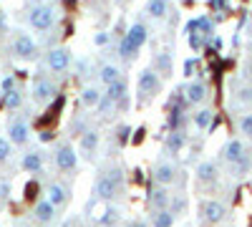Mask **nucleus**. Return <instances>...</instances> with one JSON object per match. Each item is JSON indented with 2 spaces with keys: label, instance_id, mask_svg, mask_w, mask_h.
Masks as SVG:
<instances>
[{
  "label": "nucleus",
  "instance_id": "obj_2",
  "mask_svg": "<svg viewBox=\"0 0 252 227\" xmlns=\"http://www.w3.org/2000/svg\"><path fill=\"white\" fill-rule=\"evenodd\" d=\"M31 96H33L35 104H48L51 98H58V96H61V94H58V84H56L53 78L38 76V78L33 81V91H31Z\"/></svg>",
  "mask_w": 252,
  "mask_h": 227
},
{
  "label": "nucleus",
  "instance_id": "obj_18",
  "mask_svg": "<svg viewBox=\"0 0 252 227\" xmlns=\"http://www.w3.org/2000/svg\"><path fill=\"white\" fill-rule=\"evenodd\" d=\"M20 167H23L28 174H40V172H43V154H40L38 149L26 152L23 154V162H20Z\"/></svg>",
  "mask_w": 252,
  "mask_h": 227
},
{
  "label": "nucleus",
  "instance_id": "obj_22",
  "mask_svg": "<svg viewBox=\"0 0 252 227\" xmlns=\"http://www.w3.org/2000/svg\"><path fill=\"white\" fill-rule=\"evenodd\" d=\"M126 89H129V86H126V81H124V78H119V81H114V84H109V86H106V94H103V96L111 98L114 104H121V101L126 98Z\"/></svg>",
  "mask_w": 252,
  "mask_h": 227
},
{
  "label": "nucleus",
  "instance_id": "obj_3",
  "mask_svg": "<svg viewBox=\"0 0 252 227\" xmlns=\"http://www.w3.org/2000/svg\"><path fill=\"white\" fill-rule=\"evenodd\" d=\"M53 162H56V167L61 169V172H76V167H78V154H76V149L71 147L68 141H63V144H58L56 147V152H53Z\"/></svg>",
  "mask_w": 252,
  "mask_h": 227
},
{
  "label": "nucleus",
  "instance_id": "obj_4",
  "mask_svg": "<svg viewBox=\"0 0 252 227\" xmlns=\"http://www.w3.org/2000/svg\"><path fill=\"white\" fill-rule=\"evenodd\" d=\"M159 91H161V76L154 68H144L139 73V94H141V101L154 98Z\"/></svg>",
  "mask_w": 252,
  "mask_h": 227
},
{
  "label": "nucleus",
  "instance_id": "obj_16",
  "mask_svg": "<svg viewBox=\"0 0 252 227\" xmlns=\"http://www.w3.org/2000/svg\"><path fill=\"white\" fill-rule=\"evenodd\" d=\"M207 86L202 84V81H189V84L184 86V96H187V104L189 106H197V104H204L207 101Z\"/></svg>",
  "mask_w": 252,
  "mask_h": 227
},
{
  "label": "nucleus",
  "instance_id": "obj_45",
  "mask_svg": "<svg viewBox=\"0 0 252 227\" xmlns=\"http://www.w3.org/2000/svg\"><path fill=\"white\" fill-rule=\"evenodd\" d=\"M0 31H3V15H0Z\"/></svg>",
  "mask_w": 252,
  "mask_h": 227
},
{
  "label": "nucleus",
  "instance_id": "obj_41",
  "mask_svg": "<svg viewBox=\"0 0 252 227\" xmlns=\"http://www.w3.org/2000/svg\"><path fill=\"white\" fill-rule=\"evenodd\" d=\"M35 197H38V184H35V182L26 184V199L31 202V199H35Z\"/></svg>",
  "mask_w": 252,
  "mask_h": 227
},
{
  "label": "nucleus",
  "instance_id": "obj_48",
  "mask_svg": "<svg viewBox=\"0 0 252 227\" xmlns=\"http://www.w3.org/2000/svg\"><path fill=\"white\" fill-rule=\"evenodd\" d=\"M98 227H101V225H98Z\"/></svg>",
  "mask_w": 252,
  "mask_h": 227
},
{
  "label": "nucleus",
  "instance_id": "obj_31",
  "mask_svg": "<svg viewBox=\"0 0 252 227\" xmlns=\"http://www.w3.org/2000/svg\"><path fill=\"white\" fill-rule=\"evenodd\" d=\"M3 104H5V109H8V111L20 109V106H23V94H20L18 89H15V91H10V94H5V96H3Z\"/></svg>",
  "mask_w": 252,
  "mask_h": 227
},
{
  "label": "nucleus",
  "instance_id": "obj_21",
  "mask_svg": "<svg viewBox=\"0 0 252 227\" xmlns=\"http://www.w3.org/2000/svg\"><path fill=\"white\" fill-rule=\"evenodd\" d=\"M184 147H187V136H184V131H169V136H166V141H164V152H166V154H172V157H177Z\"/></svg>",
  "mask_w": 252,
  "mask_h": 227
},
{
  "label": "nucleus",
  "instance_id": "obj_28",
  "mask_svg": "<svg viewBox=\"0 0 252 227\" xmlns=\"http://www.w3.org/2000/svg\"><path fill=\"white\" fill-rule=\"evenodd\" d=\"M229 172H232V177H245V174H250V172H252V154L247 152L240 162H235L232 167H229Z\"/></svg>",
  "mask_w": 252,
  "mask_h": 227
},
{
  "label": "nucleus",
  "instance_id": "obj_10",
  "mask_svg": "<svg viewBox=\"0 0 252 227\" xmlns=\"http://www.w3.org/2000/svg\"><path fill=\"white\" fill-rule=\"evenodd\" d=\"M8 139L13 141V147H26L31 139V127L26 119H13L8 121Z\"/></svg>",
  "mask_w": 252,
  "mask_h": 227
},
{
  "label": "nucleus",
  "instance_id": "obj_36",
  "mask_svg": "<svg viewBox=\"0 0 252 227\" xmlns=\"http://www.w3.org/2000/svg\"><path fill=\"white\" fill-rule=\"evenodd\" d=\"M103 174H106V177H111V179L119 184V187H124V169H121V167H109V169L103 172Z\"/></svg>",
  "mask_w": 252,
  "mask_h": 227
},
{
  "label": "nucleus",
  "instance_id": "obj_34",
  "mask_svg": "<svg viewBox=\"0 0 252 227\" xmlns=\"http://www.w3.org/2000/svg\"><path fill=\"white\" fill-rule=\"evenodd\" d=\"M13 154V141L5 139V136H0V164H5Z\"/></svg>",
  "mask_w": 252,
  "mask_h": 227
},
{
  "label": "nucleus",
  "instance_id": "obj_25",
  "mask_svg": "<svg viewBox=\"0 0 252 227\" xmlns=\"http://www.w3.org/2000/svg\"><path fill=\"white\" fill-rule=\"evenodd\" d=\"M174 212L172 210H154L152 212V227H172L174 225Z\"/></svg>",
  "mask_w": 252,
  "mask_h": 227
},
{
  "label": "nucleus",
  "instance_id": "obj_39",
  "mask_svg": "<svg viewBox=\"0 0 252 227\" xmlns=\"http://www.w3.org/2000/svg\"><path fill=\"white\" fill-rule=\"evenodd\" d=\"M197 71V58H187L184 61V76H192Z\"/></svg>",
  "mask_w": 252,
  "mask_h": 227
},
{
  "label": "nucleus",
  "instance_id": "obj_33",
  "mask_svg": "<svg viewBox=\"0 0 252 227\" xmlns=\"http://www.w3.org/2000/svg\"><path fill=\"white\" fill-rule=\"evenodd\" d=\"M237 127H240V134L245 139H252V114H242L240 121H237Z\"/></svg>",
  "mask_w": 252,
  "mask_h": 227
},
{
  "label": "nucleus",
  "instance_id": "obj_5",
  "mask_svg": "<svg viewBox=\"0 0 252 227\" xmlns=\"http://www.w3.org/2000/svg\"><path fill=\"white\" fill-rule=\"evenodd\" d=\"M179 167L174 162H159L157 167H154V172H152V177H154V182L157 184H161V187H169V184H174V182H179Z\"/></svg>",
  "mask_w": 252,
  "mask_h": 227
},
{
  "label": "nucleus",
  "instance_id": "obj_26",
  "mask_svg": "<svg viewBox=\"0 0 252 227\" xmlns=\"http://www.w3.org/2000/svg\"><path fill=\"white\" fill-rule=\"evenodd\" d=\"M98 78L109 86V84H114V81H119V78H121V68H119V66H114V64H103V66L98 68Z\"/></svg>",
  "mask_w": 252,
  "mask_h": 227
},
{
  "label": "nucleus",
  "instance_id": "obj_27",
  "mask_svg": "<svg viewBox=\"0 0 252 227\" xmlns=\"http://www.w3.org/2000/svg\"><path fill=\"white\" fill-rule=\"evenodd\" d=\"M119 220H121V210L109 204V207H103V212H101V217H98V225H101V227H114Z\"/></svg>",
  "mask_w": 252,
  "mask_h": 227
},
{
  "label": "nucleus",
  "instance_id": "obj_17",
  "mask_svg": "<svg viewBox=\"0 0 252 227\" xmlns=\"http://www.w3.org/2000/svg\"><path fill=\"white\" fill-rule=\"evenodd\" d=\"M217 177H220L217 162H212V159L199 162V167H197V182H199V184H215Z\"/></svg>",
  "mask_w": 252,
  "mask_h": 227
},
{
  "label": "nucleus",
  "instance_id": "obj_38",
  "mask_svg": "<svg viewBox=\"0 0 252 227\" xmlns=\"http://www.w3.org/2000/svg\"><path fill=\"white\" fill-rule=\"evenodd\" d=\"M10 190H13V184H10L8 179L0 182V202H5V199L10 197Z\"/></svg>",
  "mask_w": 252,
  "mask_h": 227
},
{
  "label": "nucleus",
  "instance_id": "obj_37",
  "mask_svg": "<svg viewBox=\"0 0 252 227\" xmlns=\"http://www.w3.org/2000/svg\"><path fill=\"white\" fill-rule=\"evenodd\" d=\"M202 43H204V40H202V33H199V31L189 33V48H192V51H199Z\"/></svg>",
  "mask_w": 252,
  "mask_h": 227
},
{
  "label": "nucleus",
  "instance_id": "obj_9",
  "mask_svg": "<svg viewBox=\"0 0 252 227\" xmlns=\"http://www.w3.org/2000/svg\"><path fill=\"white\" fill-rule=\"evenodd\" d=\"M98 144H101V134L96 129H86L81 134V141H78V154L86 162H91L98 152Z\"/></svg>",
  "mask_w": 252,
  "mask_h": 227
},
{
  "label": "nucleus",
  "instance_id": "obj_29",
  "mask_svg": "<svg viewBox=\"0 0 252 227\" xmlns=\"http://www.w3.org/2000/svg\"><path fill=\"white\" fill-rule=\"evenodd\" d=\"M215 119H217V116H215L212 109H199V111L194 114V127H197V129H209Z\"/></svg>",
  "mask_w": 252,
  "mask_h": 227
},
{
  "label": "nucleus",
  "instance_id": "obj_19",
  "mask_svg": "<svg viewBox=\"0 0 252 227\" xmlns=\"http://www.w3.org/2000/svg\"><path fill=\"white\" fill-rule=\"evenodd\" d=\"M78 101H81V106H83V109H98V104L103 101V94H101L96 86H83Z\"/></svg>",
  "mask_w": 252,
  "mask_h": 227
},
{
  "label": "nucleus",
  "instance_id": "obj_43",
  "mask_svg": "<svg viewBox=\"0 0 252 227\" xmlns=\"http://www.w3.org/2000/svg\"><path fill=\"white\" fill-rule=\"evenodd\" d=\"M126 227H149V222H144V220H131Z\"/></svg>",
  "mask_w": 252,
  "mask_h": 227
},
{
  "label": "nucleus",
  "instance_id": "obj_46",
  "mask_svg": "<svg viewBox=\"0 0 252 227\" xmlns=\"http://www.w3.org/2000/svg\"><path fill=\"white\" fill-rule=\"evenodd\" d=\"M18 227H23V225H18Z\"/></svg>",
  "mask_w": 252,
  "mask_h": 227
},
{
  "label": "nucleus",
  "instance_id": "obj_6",
  "mask_svg": "<svg viewBox=\"0 0 252 227\" xmlns=\"http://www.w3.org/2000/svg\"><path fill=\"white\" fill-rule=\"evenodd\" d=\"M199 215H202V222H207V225H220L227 215V207L220 199H204L199 204Z\"/></svg>",
  "mask_w": 252,
  "mask_h": 227
},
{
  "label": "nucleus",
  "instance_id": "obj_42",
  "mask_svg": "<svg viewBox=\"0 0 252 227\" xmlns=\"http://www.w3.org/2000/svg\"><path fill=\"white\" fill-rule=\"evenodd\" d=\"M109 38H111L109 33H103V31H101V33H96L94 40H96V46H106V43H109Z\"/></svg>",
  "mask_w": 252,
  "mask_h": 227
},
{
  "label": "nucleus",
  "instance_id": "obj_13",
  "mask_svg": "<svg viewBox=\"0 0 252 227\" xmlns=\"http://www.w3.org/2000/svg\"><path fill=\"white\" fill-rule=\"evenodd\" d=\"M46 199H51L58 210H63L71 202V187L63 184V182H51L48 190H46Z\"/></svg>",
  "mask_w": 252,
  "mask_h": 227
},
{
  "label": "nucleus",
  "instance_id": "obj_14",
  "mask_svg": "<svg viewBox=\"0 0 252 227\" xmlns=\"http://www.w3.org/2000/svg\"><path fill=\"white\" fill-rule=\"evenodd\" d=\"M56 217H58V207H56L51 199H38L33 204V220L38 225H51Z\"/></svg>",
  "mask_w": 252,
  "mask_h": 227
},
{
  "label": "nucleus",
  "instance_id": "obj_23",
  "mask_svg": "<svg viewBox=\"0 0 252 227\" xmlns=\"http://www.w3.org/2000/svg\"><path fill=\"white\" fill-rule=\"evenodd\" d=\"M172 64H174V58H172V53H166V51L154 56V71L159 76H172Z\"/></svg>",
  "mask_w": 252,
  "mask_h": 227
},
{
  "label": "nucleus",
  "instance_id": "obj_47",
  "mask_svg": "<svg viewBox=\"0 0 252 227\" xmlns=\"http://www.w3.org/2000/svg\"><path fill=\"white\" fill-rule=\"evenodd\" d=\"M250 28H252V23H250Z\"/></svg>",
  "mask_w": 252,
  "mask_h": 227
},
{
  "label": "nucleus",
  "instance_id": "obj_11",
  "mask_svg": "<svg viewBox=\"0 0 252 227\" xmlns=\"http://www.w3.org/2000/svg\"><path fill=\"white\" fill-rule=\"evenodd\" d=\"M146 204L154 210H169V204H172V192L161 187V184H154V187H149V192H146Z\"/></svg>",
  "mask_w": 252,
  "mask_h": 227
},
{
  "label": "nucleus",
  "instance_id": "obj_15",
  "mask_svg": "<svg viewBox=\"0 0 252 227\" xmlns=\"http://www.w3.org/2000/svg\"><path fill=\"white\" fill-rule=\"evenodd\" d=\"M245 154H247V147H245L242 139H229V141L224 144V149H222V159L229 164V167H232L235 162H240Z\"/></svg>",
  "mask_w": 252,
  "mask_h": 227
},
{
  "label": "nucleus",
  "instance_id": "obj_20",
  "mask_svg": "<svg viewBox=\"0 0 252 227\" xmlns=\"http://www.w3.org/2000/svg\"><path fill=\"white\" fill-rule=\"evenodd\" d=\"M126 40H129V43L139 51L144 43H146V38H149V31H146V26L144 23H134L129 31H126V35H124Z\"/></svg>",
  "mask_w": 252,
  "mask_h": 227
},
{
  "label": "nucleus",
  "instance_id": "obj_7",
  "mask_svg": "<svg viewBox=\"0 0 252 227\" xmlns=\"http://www.w3.org/2000/svg\"><path fill=\"white\" fill-rule=\"evenodd\" d=\"M13 53L23 61H33L38 56V43L28 35V33H15L13 38Z\"/></svg>",
  "mask_w": 252,
  "mask_h": 227
},
{
  "label": "nucleus",
  "instance_id": "obj_44",
  "mask_svg": "<svg viewBox=\"0 0 252 227\" xmlns=\"http://www.w3.org/2000/svg\"><path fill=\"white\" fill-rule=\"evenodd\" d=\"M53 139V131H40V141H51Z\"/></svg>",
  "mask_w": 252,
  "mask_h": 227
},
{
  "label": "nucleus",
  "instance_id": "obj_40",
  "mask_svg": "<svg viewBox=\"0 0 252 227\" xmlns=\"http://www.w3.org/2000/svg\"><path fill=\"white\" fill-rule=\"evenodd\" d=\"M18 86H15V78L13 76H5L3 78V94H10V91H15Z\"/></svg>",
  "mask_w": 252,
  "mask_h": 227
},
{
  "label": "nucleus",
  "instance_id": "obj_30",
  "mask_svg": "<svg viewBox=\"0 0 252 227\" xmlns=\"http://www.w3.org/2000/svg\"><path fill=\"white\" fill-rule=\"evenodd\" d=\"M166 124H169V131H182V127H184V109H169V119H166Z\"/></svg>",
  "mask_w": 252,
  "mask_h": 227
},
{
  "label": "nucleus",
  "instance_id": "obj_35",
  "mask_svg": "<svg viewBox=\"0 0 252 227\" xmlns=\"http://www.w3.org/2000/svg\"><path fill=\"white\" fill-rule=\"evenodd\" d=\"M129 139H131V127H119V131H116L119 147H126V144H129Z\"/></svg>",
  "mask_w": 252,
  "mask_h": 227
},
{
  "label": "nucleus",
  "instance_id": "obj_32",
  "mask_svg": "<svg viewBox=\"0 0 252 227\" xmlns=\"http://www.w3.org/2000/svg\"><path fill=\"white\" fill-rule=\"evenodd\" d=\"M119 56L124 58V61H134V56H136V48L129 43L126 38H121L119 40Z\"/></svg>",
  "mask_w": 252,
  "mask_h": 227
},
{
  "label": "nucleus",
  "instance_id": "obj_1",
  "mask_svg": "<svg viewBox=\"0 0 252 227\" xmlns=\"http://www.w3.org/2000/svg\"><path fill=\"white\" fill-rule=\"evenodd\" d=\"M56 20H58V15H56V8H51V5H35V8L28 10V23H31V28H35V31H48V28H53Z\"/></svg>",
  "mask_w": 252,
  "mask_h": 227
},
{
  "label": "nucleus",
  "instance_id": "obj_24",
  "mask_svg": "<svg viewBox=\"0 0 252 227\" xmlns=\"http://www.w3.org/2000/svg\"><path fill=\"white\" fill-rule=\"evenodd\" d=\"M166 10H169V0H149V3H146V15L154 18V20L164 18Z\"/></svg>",
  "mask_w": 252,
  "mask_h": 227
},
{
  "label": "nucleus",
  "instance_id": "obj_12",
  "mask_svg": "<svg viewBox=\"0 0 252 227\" xmlns=\"http://www.w3.org/2000/svg\"><path fill=\"white\" fill-rule=\"evenodd\" d=\"M46 66H48L53 73L68 71V66H71V51H66V48H51V51L46 53Z\"/></svg>",
  "mask_w": 252,
  "mask_h": 227
},
{
  "label": "nucleus",
  "instance_id": "obj_8",
  "mask_svg": "<svg viewBox=\"0 0 252 227\" xmlns=\"http://www.w3.org/2000/svg\"><path fill=\"white\" fill-rule=\"evenodd\" d=\"M119 192H121V187H119V184H116L111 177H106L103 172L96 177V184H94V197H96V199H101V202H111Z\"/></svg>",
  "mask_w": 252,
  "mask_h": 227
}]
</instances>
